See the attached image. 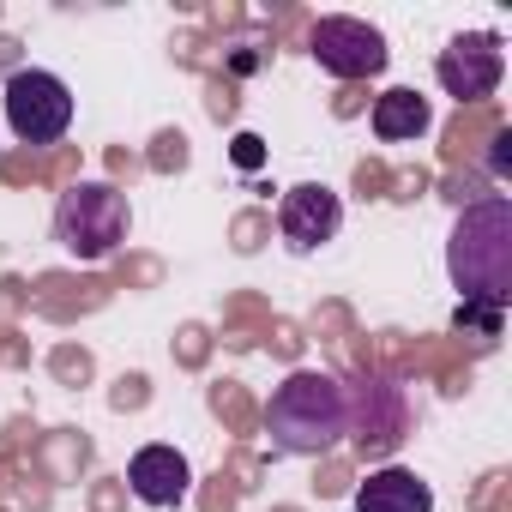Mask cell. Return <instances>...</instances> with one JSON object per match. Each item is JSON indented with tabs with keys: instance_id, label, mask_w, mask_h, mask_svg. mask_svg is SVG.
<instances>
[{
	"instance_id": "14",
	"label": "cell",
	"mask_w": 512,
	"mask_h": 512,
	"mask_svg": "<svg viewBox=\"0 0 512 512\" xmlns=\"http://www.w3.org/2000/svg\"><path fill=\"white\" fill-rule=\"evenodd\" d=\"M506 151H512V133H494V151H488V169L506 175Z\"/></svg>"
},
{
	"instance_id": "11",
	"label": "cell",
	"mask_w": 512,
	"mask_h": 512,
	"mask_svg": "<svg viewBox=\"0 0 512 512\" xmlns=\"http://www.w3.org/2000/svg\"><path fill=\"white\" fill-rule=\"evenodd\" d=\"M434 127V109H428V97H416L410 85H398V91H386V97H374V133L386 139V145H404V139H422Z\"/></svg>"
},
{
	"instance_id": "12",
	"label": "cell",
	"mask_w": 512,
	"mask_h": 512,
	"mask_svg": "<svg viewBox=\"0 0 512 512\" xmlns=\"http://www.w3.org/2000/svg\"><path fill=\"white\" fill-rule=\"evenodd\" d=\"M500 320H506V314H494V308H458V326H476L482 338H494Z\"/></svg>"
},
{
	"instance_id": "5",
	"label": "cell",
	"mask_w": 512,
	"mask_h": 512,
	"mask_svg": "<svg viewBox=\"0 0 512 512\" xmlns=\"http://www.w3.org/2000/svg\"><path fill=\"white\" fill-rule=\"evenodd\" d=\"M434 79L446 97L458 103H482L500 91L506 79V55H500V37L494 31H470V37H452L440 55H434Z\"/></svg>"
},
{
	"instance_id": "9",
	"label": "cell",
	"mask_w": 512,
	"mask_h": 512,
	"mask_svg": "<svg viewBox=\"0 0 512 512\" xmlns=\"http://www.w3.org/2000/svg\"><path fill=\"white\" fill-rule=\"evenodd\" d=\"M127 488L145 506H181L187 488H193V470H187V458L175 446H139L133 464H127Z\"/></svg>"
},
{
	"instance_id": "6",
	"label": "cell",
	"mask_w": 512,
	"mask_h": 512,
	"mask_svg": "<svg viewBox=\"0 0 512 512\" xmlns=\"http://www.w3.org/2000/svg\"><path fill=\"white\" fill-rule=\"evenodd\" d=\"M308 49H314V61L332 73V79H374V73H386V37L374 31V25H362V19H344V13H332V19H320L314 25V37H308Z\"/></svg>"
},
{
	"instance_id": "13",
	"label": "cell",
	"mask_w": 512,
	"mask_h": 512,
	"mask_svg": "<svg viewBox=\"0 0 512 512\" xmlns=\"http://www.w3.org/2000/svg\"><path fill=\"white\" fill-rule=\"evenodd\" d=\"M260 157H266V151H260V139H253V133L235 139V163H241V169H260Z\"/></svg>"
},
{
	"instance_id": "4",
	"label": "cell",
	"mask_w": 512,
	"mask_h": 512,
	"mask_svg": "<svg viewBox=\"0 0 512 512\" xmlns=\"http://www.w3.org/2000/svg\"><path fill=\"white\" fill-rule=\"evenodd\" d=\"M0 103H7V127L25 145H61L73 127V91H67V79H55L43 67H19Z\"/></svg>"
},
{
	"instance_id": "1",
	"label": "cell",
	"mask_w": 512,
	"mask_h": 512,
	"mask_svg": "<svg viewBox=\"0 0 512 512\" xmlns=\"http://www.w3.org/2000/svg\"><path fill=\"white\" fill-rule=\"evenodd\" d=\"M446 272L464 308L506 314L512 302V199L506 193H488L458 211L452 241H446Z\"/></svg>"
},
{
	"instance_id": "2",
	"label": "cell",
	"mask_w": 512,
	"mask_h": 512,
	"mask_svg": "<svg viewBox=\"0 0 512 512\" xmlns=\"http://www.w3.org/2000/svg\"><path fill=\"white\" fill-rule=\"evenodd\" d=\"M266 434L278 452L290 458H320L350 434V386L320 374V368H296L272 404H266Z\"/></svg>"
},
{
	"instance_id": "10",
	"label": "cell",
	"mask_w": 512,
	"mask_h": 512,
	"mask_svg": "<svg viewBox=\"0 0 512 512\" xmlns=\"http://www.w3.org/2000/svg\"><path fill=\"white\" fill-rule=\"evenodd\" d=\"M356 512H434V488L416 470L386 464L356 488Z\"/></svg>"
},
{
	"instance_id": "8",
	"label": "cell",
	"mask_w": 512,
	"mask_h": 512,
	"mask_svg": "<svg viewBox=\"0 0 512 512\" xmlns=\"http://www.w3.org/2000/svg\"><path fill=\"white\" fill-rule=\"evenodd\" d=\"M350 434L362 452H392L404 440V392L392 380H362L350 392Z\"/></svg>"
},
{
	"instance_id": "3",
	"label": "cell",
	"mask_w": 512,
	"mask_h": 512,
	"mask_svg": "<svg viewBox=\"0 0 512 512\" xmlns=\"http://www.w3.org/2000/svg\"><path fill=\"white\" fill-rule=\"evenodd\" d=\"M127 229H133L127 193L109 187V181H79L55 205V241L73 253V260H85V266L109 260V253L127 241Z\"/></svg>"
},
{
	"instance_id": "7",
	"label": "cell",
	"mask_w": 512,
	"mask_h": 512,
	"mask_svg": "<svg viewBox=\"0 0 512 512\" xmlns=\"http://www.w3.org/2000/svg\"><path fill=\"white\" fill-rule=\"evenodd\" d=\"M278 229H284V241H290L296 253H314V247H326V241L344 229V205H338L332 187L302 181V187H290V193L278 199Z\"/></svg>"
}]
</instances>
